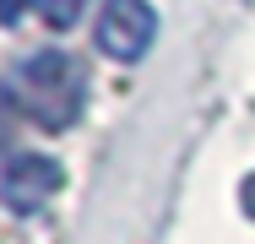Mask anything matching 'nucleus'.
Returning a JSON list of instances; mask_svg holds the SVG:
<instances>
[{
    "label": "nucleus",
    "mask_w": 255,
    "mask_h": 244,
    "mask_svg": "<svg viewBox=\"0 0 255 244\" xmlns=\"http://www.w3.org/2000/svg\"><path fill=\"white\" fill-rule=\"evenodd\" d=\"M239 206H245V217H255V174L239 185Z\"/></svg>",
    "instance_id": "obj_6"
},
{
    "label": "nucleus",
    "mask_w": 255,
    "mask_h": 244,
    "mask_svg": "<svg viewBox=\"0 0 255 244\" xmlns=\"http://www.w3.org/2000/svg\"><path fill=\"white\" fill-rule=\"evenodd\" d=\"M93 38L109 60H120V65H136L157 38V11L147 0H103V16L98 27H93Z\"/></svg>",
    "instance_id": "obj_2"
},
{
    "label": "nucleus",
    "mask_w": 255,
    "mask_h": 244,
    "mask_svg": "<svg viewBox=\"0 0 255 244\" xmlns=\"http://www.w3.org/2000/svg\"><path fill=\"white\" fill-rule=\"evenodd\" d=\"M27 5H38V0H0V22L11 27V22H16V16H22Z\"/></svg>",
    "instance_id": "obj_5"
},
{
    "label": "nucleus",
    "mask_w": 255,
    "mask_h": 244,
    "mask_svg": "<svg viewBox=\"0 0 255 244\" xmlns=\"http://www.w3.org/2000/svg\"><path fill=\"white\" fill-rule=\"evenodd\" d=\"M11 98H16V109H22L33 125L65 130V125L82 114L87 71H82L76 54H54V49H44V54L22 60V65L11 71Z\"/></svg>",
    "instance_id": "obj_1"
},
{
    "label": "nucleus",
    "mask_w": 255,
    "mask_h": 244,
    "mask_svg": "<svg viewBox=\"0 0 255 244\" xmlns=\"http://www.w3.org/2000/svg\"><path fill=\"white\" fill-rule=\"evenodd\" d=\"M60 163L44 157V152H16L5 168H0V201L11 212H38L54 190H60Z\"/></svg>",
    "instance_id": "obj_3"
},
{
    "label": "nucleus",
    "mask_w": 255,
    "mask_h": 244,
    "mask_svg": "<svg viewBox=\"0 0 255 244\" xmlns=\"http://www.w3.org/2000/svg\"><path fill=\"white\" fill-rule=\"evenodd\" d=\"M82 5H87V0H38V11H44L49 27H71V22L82 16Z\"/></svg>",
    "instance_id": "obj_4"
}]
</instances>
